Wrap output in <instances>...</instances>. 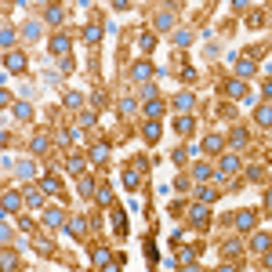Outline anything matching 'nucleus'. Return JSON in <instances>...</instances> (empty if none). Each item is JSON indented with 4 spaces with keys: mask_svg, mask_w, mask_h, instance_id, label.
Returning a JSON list of instances; mask_svg holds the SVG:
<instances>
[{
    "mask_svg": "<svg viewBox=\"0 0 272 272\" xmlns=\"http://www.w3.org/2000/svg\"><path fill=\"white\" fill-rule=\"evenodd\" d=\"M189 225H192V229H207V225H211V211H207V203H196V207H189Z\"/></svg>",
    "mask_w": 272,
    "mask_h": 272,
    "instance_id": "nucleus-1",
    "label": "nucleus"
},
{
    "mask_svg": "<svg viewBox=\"0 0 272 272\" xmlns=\"http://www.w3.org/2000/svg\"><path fill=\"white\" fill-rule=\"evenodd\" d=\"M225 95H229V98H240V102L250 98V95H247V83H243V80H229V83H225Z\"/></svg>",
    "mask_w": 272,
    "mask_h": 272,
    "instance_id": "nucleus-2",
    "label": "nucleus"
},
{
    "mask_svg": "<svg viewBox=\"0 0 272 272\" xmlns=\"http://www.w3.org/2000/svg\"><path fill=\"white\" fill-rule=\"evenodd\" d=\"M4 69H11V73H22V69H26V54H22V51H7V58H4Z\"/></svg>",
    "mask_w": 272,
    "mask_h": 272,
    "instance_id": "nucleus-3",
    "label": "nucleus"
},
{
    "mask_svg": "<svg viewBox=\"0 0 272 272\" xmlns=\"http://www.w3.org/2000/svg\"><path fill=\"white\" fill-rule=\"evenodd\" d=\"M51 51H54V54H62V58H69V36L54 33V36H51Z\"/></svg>",
    "mask_w": 272,
    "mask_h": 272,
    "instance_id": "nucleus-4",
    "label": "nucleus"
},
{
    "mask_svg": "<svg viewBox=\"0 0 272 272\" xmlns=\"http://www.w3.org/2000/svg\"><path fill=\"white\" fill-rule=\"evenodd\" d=\"M236 171H240V156H221V174L214 182H221L225 174H236Z\"/></svg>",
    "mask_w": 272,
    "mask_h": 272,
    "instance_id": "nucleus-5",
    "label": "nucleus"
},
{
    "mask_svg": "<svg viewBox=\"0 0 272 272\" xmlns=\"http://www.w3.org/2000/svg\"><path fill=\"white\" fill-rule=\"evenodd\" d=\"M0 207H4V214H15L18 207H22V196H18V192H4V200H0Z\"/></svg>",
    "mask_w": 272,
    "mask_h": 272,
    "instance_id": "nucleus-6",
    "label": "nucleus"
},
{
    "mask_svg": "<svg viewBox=\"0 0 272 272\" xmlns=\"http://www.w3.org/2000/svg\"><path fill=\"white\" fill-rule=\"evenodd\" d=\"M236 229H240V232H250V229H254V211H236Z\"/></svg>",
    "mask_w": 272,
    "mask_h": 272,
    "instance_id": "nucleus-7",
    "label": "nucleus"
},
{
    "mask_svg": "<svg viewBox=\"0 0 272 272\" xmlns=\"http://www.w3.org/2000/svg\"><path fill=\"white\" fill-rule=\"evenodd\" d=\"M131 77H135L138 83H149V77H153V65H149V62H138L135 69H131Z\"/></svg>",
    "mask_w": 272,
    "mask_h": 272,
    "instance_id": "nucleus-8",
    "label": "nucleus"
},
{
    "mask_svg": "<svg viewBox=\"0 0 272 272\" xmlns=\"http://www.w3.org/2000/svg\"><path fill=\"white\" fill-rule=\"evenodd\" d=\"M142 135H145V142H156V138H160V120H145Z\"/></svg>",
    "mask_w": 272,
    "mask_h": 272,
    "instance_id": "nucleus-9",
    "label": "nucleus"
},
{
    "mask_svg": "<svg viewBox=\"0 0 272 272\" xmlns=\"http://www.w3.org/2000/svg\"><path fill=\"white\" fill-rule=\"evenodd\" d=\"M48 22L51 26H62L65 22V7L62 4H48Z\"/></svg>",
    "mask_w": 272,
    "mask_h": 272,
    "instance_id": "nucleus-10",
    "label": "nucleus"
},
{
    "mask_svg": "<svg viewBox=\"0 0 272 272\" xmlns=\"http://www.w3.org/2000/svg\"><path fill=\"white\" fill-rule=\"evenodd\" d=\"M221 135H207V138H203V153H221Z\"/></svg>",
    "mask_w": 272,
    "mask_h": 272,
    "instance_id": "nucleus-11",
    "label": "nucleus"
},
{
    "mask_svg": "<svg viewBox=\"0 0 272 272\" xmlns=\"http://www.w3.org/2000/svg\"><path fill=\"white\" fill-rule=\"evenodd\" d=\"M254 120L261 127H272V106H258V112H254Z\"/></svg>",
    "mask_w": 272,
    "mask_h": 272,
    "instance_id": "nucleus-12",
    "label": "nucleus"
},
{
    "mask_svg": "<svg viewBox=\"0 0 272 272\" xmlns=\"http://www.w3.org/2000/svg\"><path fill=\"white\" fill-rule=\"evenodd\" d=\"M65 232H73V236H83V232H87V218H73L69 225H65Z\"/></svg>",
    "mask_w": 272,
    "mask_h": 272,
    "instance_id": "nucleus-13",
    "label": "nucleus"
},
{
    "mask_svg": "<svg viewBox=\"0 0 272 272\" xmlns=\"http://www.w3.org/2000/svg\"><path fill=\"white\" fill-rule=\"evenodd\" d=\"M192 127H196L192 116H178V120H174V131H178V135H192Z\"/></svg>",
    "mask_w": 272,
    "mask_h": 272,
    "instance_id": "nucleus-14",
    "label": "nucleus"
},
{
    "mask_svg": "<svg viewBox=\"0 0 272 272\" xmlns=\"http://www.w3.org/2000/svg\"><path fill=\"white\" fill-rule=\"evenodd\" d=\"M192 102H196V98L189 95V91H185V95H178V98H174V109H178V112H189V109H192Z\"/></svg>",
    "mask_w": 272,
    "mask_h": 272,
    "instance_id": "nucleus-15",
    "label": "nucleus"
},
{
    "mask_svg": "<svg viewBox=\"0 0 272 272\" xmlns=\"http://www.w3.org/2000/svg\"><path fill=\"white\" fill-rule=\"evenodd\" d=\"M112 229H116L120 236H124V232H127V218H124V211H120V207L112 211Z\"/></svg>",
    "mask_w": 272,
    "mask_h": 272,
    "instance_id": "nucleus-16",
    "label": "nucleus"
},
{
    "mask_svg": "<svg viewBox=\"0 0 272 272\" xmlns=\"http://www.w3.org/2000/svg\"><path fill=\"white\" fill-rule=\"evenodd\" d=\"M160 112H163V102L156 98V102H145V116L149 120H160Z\"/></svg>",
    "mask_w": 272,
    "mask_h": 272,
    "instance_id": "nucleus-17",
    "label": "nucleus"
},
{
    "mask_svg": "<svg viewBox=\"0 0 272 272\" xmlns=\"http://www.w3.org/2000/svg\"><path fill=\"white\" fill-rule=\"evenodd\" d=\"M40 189H44V192H58V189H62V182H58V178H54V174H44Z\"/></svg>",
    "mask_w": 272,
    "mask_h": 272,
    "instance_id": "nucleus-18",
    "label": "nucleus"
},
{
    "mask_svg": "<svg viewBox=\"0 0 272 272\" xmlns=\"http://www.w3.org/2000/svg\"><path fill=\"white\" fill-rule=\"evenodd\" d=\"M236 73H240V80L250 77V73H254V58H240V62H236Z\"/></svg>",
    "mask_w": 272,
    "mask_h": 272,
    "instance_id": "nucleus-19",
    "label": "nucleus"
},
{
    "mask_svg": "<svg viewBox=\"0 0 272 272\" xmlns=\"http://www.w3.org/2000/svg\"><path fill=\"white\" fill-rule=\"evenodd\" d=\"M196 196H200V203H214V200H218V189H214V185H203Z\"/></svg>",
    "mask_w": 272,
    "mask_h": 272,
    "instance_id": "nucleus-20",
    "label": "nucleus"
},
{
    "mask_svg": "<svg viewBox=\"0 0 272 272\" xmlns=\"http://www.w3.org/2000/svg\"><path fill=\"white\" fill-rule=\"evenodd\" d=\"M26 203L29 207H44V189H29L26 192Z\"/></svg>",
    "mask_w": 272,
    "mask_h": 272,
    "instance_id": "nucleus-21",
    "label": "nucleus"
},
{
    "mask_svg": "<svg viewBox=\"0 0 272 272\" xmlns=\"http://www.w3.org/2000/svg\"><path fill=\"white\" fill-rule=\"evenodd\" d=\"M250 247H254V250H269V247H272V236H269V232H258Z\"/></svg>",
    "mask_w": 272,
    "mask_h": 272,
    "instance_id": "nucleus-22",
    "label": "nucleus"
},
{
    "mask_svg": "<svg viewBox=\"0 0 272 272\" xmlns=\"http://www.w3.org/2000/svg\"><path fill=\"white\" fill-rule=\"evenodd\" d=\"M95 261H98L102 269H106V265H112V254H109V247H95Z\"/></svg>",
    "mask_w": 272,
    "mask_h": 272,
    "instance_id": "nucleus-23",
    "label": "nucleus"
},
{
    "mask_svg": "<svg viewBox=\"0 0 272 272\" xmlns=\"http://www.w3.org/2000/svg\"><path fill=\"white\" fill-rule=\"evenodd\" d=\"M83 40H87V44H98V40H102V29H98V26H83Z\"/></svg>",
    "mask_w": 272,
    "mask_h": 272,
    "instance_id": "nucleus-24",
    "label": "nucleus"
},
{
    "mask_svg": "<svg viewBox=\"0 0 272 272\" xmlns=\"http://www.w3.org/2000/svg\"><path fill=\"white\" fill-rule=\"evenodd\" d=\"M91 156H95V163H102V160L109 156V142H98L95 149H91Z\"/></svg>",
    "mask_w": 272,
    "mask_h": 272,
    "instance_id": "nucleus-25",
    "label": "nucleus"
},
{
    "mask_svg": "<svg viewBox=\"0 0 272 272\" xmlns=\"http://www.w3.org/2000/svg\"><path fill=\"white\" fill-rule=\"evenodd\" d=\"M44 221H48V225H62V211L58 207H48V211H44Z\"/></svg>",
    "mask_w": 272,
    "mask_h": 272,
    "instance_id": "nucleus-26",
    "label": "nucleus"
},
{
    "mask_svg": "<svg viewBox=\"0 0 272 272\" xmlns=\"http://www.w3.org/2000/svg\"><path fill=\"white\" fill-rule=\"evenodd\" d=\"M0 44L11 51V44H15V29H11V26H4V29H0Z\"/></svg>",
    "mask_w": 272,
    "mask_h": 272,
    "instance_id": "nucleus-27",
    "label": "nucleus"
},
{
    "mask_svg": "<svg viewBox=\"0 0 272 272\" xmlns=\"http://www.w3.org/2000/svg\"><path fill=\"white\" fill-rule=\"evenodd\" d=\"M15 116H18V120H29V116H33V106H29V102H18V106H15Z\"/></svg>",
    "mask_w": 272,
    "mask_h": 272,
    "instance_id": "nucleus-28",
    "label": "nucleus"
},
{
    "mask_svg": "<svg viewBox=\"0 0 272 272\" xmlns=\"http://www.w3.org/2000/svg\"><path fill=\"white\" fill-rule=\"evenodd\" d=\"M138 178H142V174L131 167V171H124V185H127V189H138Z\"/></svg>",
    "mask_w": 272,
    "mask_h": 272,
    "instance_id": "nucleus-29",
    "label": "nucleus"
},
{
    "mask_svg": "<svg viewBox=\"0 0 272 272\" xmlns=\"http://www.w3.org/2000/svg\"><path fill=\"white\" fill-rule=\"evenodd\" d=\"M15 171H18V178H33V171H36V167H33V160H22V163L15 167Z\"/></svg>",
    "mask_w": 272,
    "mask_h": 272,
    "instance_id": "nucleus-30",
    "label": "nucleus"
},
{
    "mask_svg": "<svg viewBox=\"0 0 272 272\" xmlns=\"http://www.w3.org/2000/svg\"><path fill=\"white\" fill-rule=\"evenodd\" d=\"M192 153H196V149H174V153H171V160H174V163H185Z\"/></svg>",
    "mask_w": 272,
    "mask_h": 272,
    "instance_id": "nucleus-31",
    "label": "nucleus"
},
{
    "mask_svg": "<svg viewBox=\"0 0 272 272\" xmlns=\"http://www.w3.org/2000/svg\"><path fill=\"white\" fill-rule=\"evenodd\" d=\"M192 258H196V250H189V247L178 250V265H192Z\"/></svg>",
    "mask_w": 272,
    "mask_h": 272,
    "instance_id": "nucleus-32",
    "label": "nucleus"
},
{
    "mask_svg": "<svg viewBox=\"0 0 272 272\" xmlns=\"http://www.w3.org/2000/svg\"><path fill=\"white\" fill-rule=\"evenodd\" d=\"M153 44H156L153 33H142V36H138V48H142V51H153Z\"/></svg>",
    "mask_w": 272,
    "mask_h": 272,
    "instance_id": "nucleus-33",
    "label": "nucleus"
},
{
    "mask_svg": "<svg viewBox=\"0 0 272 272\" xmlns=\"http://www.w3.org/2000/svg\"><path fill=\"white\" fill-rule=\"evenodd\" d=\"M145 258H149V265H156V261H160V254H156V243H153V240H145Z\"/></svg>",
    "mask_w": 272,
    "mask_h": 272,
    "instance_id": "nucleus-34",
    "label": "nucleus"
},
{
    "mask_svg": "<svg viewBox=\"0 0 272 272\" xmlns=\"http://www.w3.org/2000/svg\"><path fill=\"white\" fill-rule=\"evenodd\" d=\"M171 26H174V15H160V18H156V29H171Z\"/></svg>",
    "mask_w": 272,
    "mask_h": 272,
    "instance_id": "nucleus-35",
    "label": "nucleus"
},
{
    "mask_svg": "<svg viewBox=\"0 0 272 272\" xmlns=\"http://www.w3.org/2000/svg\"><path fill=\"white\" fill-rule=\"evenodd\" d=\"M229 142H232V145H243V142H247V131H243V127H236V131L229 135Z\"/></svg>",
    "mask_w": 272,
    "mask_h": 272,
    "instance_id": "nucleus-36",
    "label": "nucleus"
},
{
    "mask_svg": "<svg viewBox=\"0 0 272 272\" xmlns=\"http://www.w3.org/2000/svg\"><path fill=\"white\" fill-rule=\"evenodd\" d=\"M174 44H182V48H185V44H192V33L189 29H178L174 33Z\"/></svg>",
    "mask_w": 272,
    "mask_h": 272,
    "instance_id": "nucleus-37",
    "label": "nucleus"
},
{
    "mask_svg": "<svg viewBox=\"0 0 272 272\" xmlns=\"http://www.w3.org/2000/svg\"><path fill=\"white\" fill-rule=\"evenodd\" d=\"M192 174L200 178V182H203V178H211V163H196V167H192Z\"/></svg>",
    "mask_w": 272,
    "mask_h": 272,
    "instance_id": "nucleus-38",
    "label": "nucleus"
},
{
    "mask_svg": "<svg viewBox=\"0 0 272 272\" xmlns=\"http://www.w3.org/2000/svg\"><path fill=\"white\" fill-rule=\"evenodd\" d=\"M240 254V240H229L225 243V258H236Z\"/></svg>",
    "mask_w": 272,
    "mask_h": 272,
    "instance_id": "nucleus-39",
    "label": "nucleus"
},
{
    "mask_svg": "<svg viewBox=\"0 0 272 272\" xmlns=\"http://www.w3.org/2000/svg\"><path fill=\"white\" fill-rule=\"evenodd\" d=\"M80 192L83 196H95V182H91V178H80Z\"/></svg>",
    "mask_w": 272,
    "mask_h": 272,
    "instance_id": "nucleus-40",
    "label": "nucleus"
},
{
    "mask_svg": "<svg viewBox=\"0 0 272 272\" xmlns=\"http://www.w3.org/2000/svg\"><path fill=\"white\" fill-rule=\"evenodd\" d=\"M26 36H29V40H36V36H40V22H29V26H26V29H22Z\"/></svg>",
    "mask_w": 272,
    "mask_h": 272,
    "instance_id": "nucleus-41",
    "label": "nucleus"
},
{
    "mask_svg": "<svg viewBox=\"0 0 272 272\" xmlns=\"http://www.w3.org/2000/svg\"><path fill=\"white\" fill-rule=\"evenodd\" d=\"M135 109H138V106H135V98H124V102H120V112H124V116H131Z\"/></svg>",
    "mask_w": 272,
    "mask_h": 272,
    "instance_id": "nucleus-42",
    "label": "nucleus"
},
{
    "mask_svg": "<svg viewBox=\"0 0 272 272\" xmlns=\"http://www.w3.org/2000/svg\"><path fill=\"white\" fill-rule=\"evenodd\" d=\"M0 261H4V272L15 269V254H11V250H4V254H0Z\"/></svg>",
    "mask_w": 272,
    "mask_h": 272,
    "instance_id": "nucleus-43",
    "label": "nucleus"
},
{
    "mask_svg": "<svg viewBox=\"0 0 272 272\" xmlns=\"http://www.w3.org/2000/svg\"><path fill=\"white\" fill-rule=\"evenodd\" d=\"M44 149H48V138L36 135V138H33V153H44Z\"/></svg>",
    "mask_w": 272,
    "mask_h": 272,
    "instance_id": "nucleus-44",
    "label": "nucleus"
},
{
    "mask_svg": "<svg viewBox=\"0 0 272 272\" xmlns=\"http://www.w3.org/2000/svg\"><path fill=\"white\" fill-rule=\"evenodd\" d=\"M95 124V112H80V127H91Z\"/></svg>",
    "mask_w": 272,
    "mask_h": 272,
    "instance_id": "nucleus-45",
    "label": "nucleus"
},
{
    "mask_svg": "<svg viewBox=\"0 0 272 272\" xmlns=\"http://www.w3.org/2000/svg\"><path fill=\"white\" fill-rule=\"evenodd\" d=\"M131 167H135V171H138V174H145V167H149V163H145V156H138V160H135V163H131Z\"/></svg>",
    "mask_w": 272,
    "mask_h": 272,
    "instance_id": "nucleus-46",
    "label": "nucleus"
},
{
    "mask_svg": "<svg viewBox=\"0 0 272 272\" xmlns=\"http://www.w3.org/2000/svg\"><path fill=\"white\" fill-rule=\"evenodd\" d=\"M102 272H120V261H112V265H106Z\"/></svg>",
    "mask_w": 272,
    "mask_h": 272,
    "instance_id": "nucleus-47",
    "label": "nucleus"
},
{
    "mask_svg": "<svg viewBox=\"0 0 272 272\" xmlns=\"http://www.w3.org/2000/svg\"><path fill=\"white\" fill-rule=\"evenodd\" d=\"M265 269L272 272V250H265Z\"/></svg>",
    "mask_w": 272,
    "mask_h": 272,
    "instance_id": "nucleus-48",
    "label": "nucleus"
},
{
    "mask_svg": "<svg viewBox=\"0 0 272 272\" xmlns=\"http://www.w3.org/2000/svg\"><path fill=\"white\" fill-rule=\"evenodd\" d=\"M261 91H265V95L272 98V80H265V87H261Z\"/></svg>",
    "mask_w": 272,
    "mask_h": 272,
    "instance_id": "nucleus-49",
    "label": "nucleus"
},
{
    "mask_svg": "<svg viewBox=\"0 0 272 272\" xmlns=\"http://www.w3.org/2000/svg\"><path fill=\"white\" fill-rule=\"evenodd\" d=\"M265 207H269V211H272V189H269V192H265Z\"/></svg>",
    "mask_w": 272,
    "mask_h": 272,
    "instance_id": "nucleus-50",
    "label": "nucleus"
},
{
    "mask_svg": "<svg viewBox=\"0 0 272 272\" xmlns=\"http://www.w3.org/2000/svg\"><path fill=\"white\" fill-rule=\"evenodd\" d=\"M218 272H236V265H221Z\"/></svg>",
    "mask_w": 272,
    "mask_h": 272,
    "instance_id": "nucleus-51",
    "label": "nucleus"
}]
</instances>
